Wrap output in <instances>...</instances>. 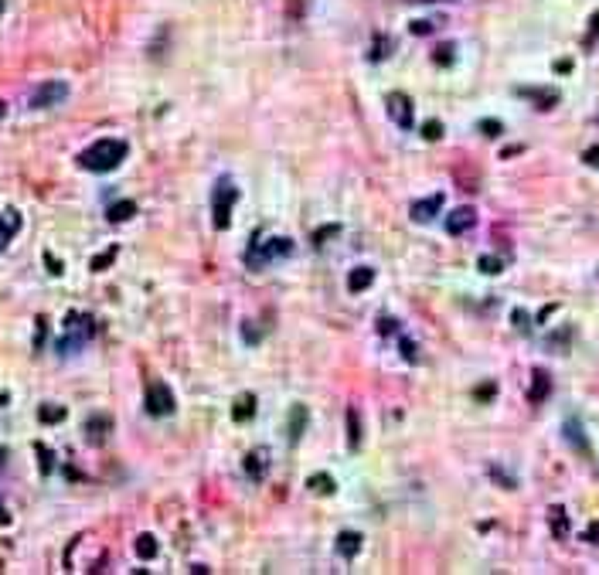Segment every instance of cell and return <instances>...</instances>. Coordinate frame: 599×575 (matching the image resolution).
Returning <instances> with one entry per match:
<instances>
[{
  "label": "cell",
  "instance_id": "7c38bea8",
  "mask_svg": "<svg viewBox=\"0 0 599 575\" xmlns=\"http://www.w3.org/2000/svg\"><path fill=\"white\" fill-rule=\"evenodd\" d=\"M17 228H21V215L17 211H3L0 215V252L10 245V238L17 235Z\"/></svg>",
  "mask_w": 599,
  "mask_h": 575
},
{
  "label": "cell",
  "instance_id": "d6986e66",
  "mask_svg": "<svg viewBox=\"0 0 599 575\" xmlns=\"http://www.w3.org/2000/svg\"><path fill=\"white\" fill-rule=\"evenodd\" d=\"M548 524H552V535L559 541L569 538V514H565V507H548Z\"/></svg>",
  "mask_w": 599,
  "mask_h": 575
},
{
  "label": "cell",
  "instance_id": "83f0119b",
  "mask_svg": "<svg viewBox=\"0 0 599 575\" xmlns=\"http://www.w3.org/2000/svg\"><path fill=\"white\" fill-rule=\"evenodd\" d=\"M38 415H41V422H62L65 419V408L62 405H41Z\"/></svg>",
  "mask_w": 599,
  "mask_h": 575
},
{
  "label": "cell",
  "instance_id": "44dd1931",
  "mask_svg": "<svg viewBox=\"0 0 599 575\" xmlns=\"http://www.w3.org/2000/svg\"><path fill=\"white\" fill-rule=\"evenodd\" d=\"M565 439H569V443H572V446H576L583 456H589V443H586V436H583V426H579L576 419H569V422H565Z\"/></svg>",
  "mask_w": 599,
  "mask_h": 575
},
{
  "label": "cell",
  "instance_id": "e0dca14e",
  "mask_svg": "<svg viewBox=\"0 0 599 575\" xmlns=\"http://www.w3.org/2000/svg\"><path fill=\"white\" fill-rule=\"evenodd\" d=\"M517 96L531 99L538 109H552V106L559 102V93H555V89H517Z\"/></svg>",
  "mask_w": 599,
  "mask_h": 575
},
{
  "label": "cell",
  "instance_id": "8d00e7d4",
  "mask_svg": "<svg viewBox=\"0 0 599 575\" xmlns=\"http://www.w3.org/2000/svg\"><path fill=\"white\" fill-rule=\"evenodd\" d=\"M327 235H337V228L330 225V228H323V232H317V235H313V245H320V242H323Z\"/></svg>",
  "mask_w": 599,
  "mask_h": 575
},
{
  "label": "cell",
  "instance_id": "9a60e30c",
  "mask_svg": "<svg viewBox=\"0 0 599 575\" xmlns=\"http://www.w3.org/2000/svg\"><path fill=\"white\" fill-rule=\"evenodd\" d=\"M303 429H306V408H303V405H293V408H290V422H286V439H290V443H300Z\"/></svg>",
  "mask_w": 599,
  "mask_h": 575
},
{
  "label": "cell",
  "instance_id": "ba28073f",
  "mask_svg": "<svg viewBox=\"0 0 599 575\" xmlns=\"http://www.w3.org/2000/svg\"><path fill=\"white\" fill-rule=\"evenodd\" d=\"M474 225H477V211H474L470 204L456 208V211L446 218V232H450V235H467Z\"/></svg>",
  "mask_w": 599,
  "mask_h": 575
},
{
  "label": "cell",
  "instance_id": "1f68e13d",
  "mask_svg": "<svg viewBox=\"0 0 599 575\" xmlns=\"http://www.w3.org/2000/svg\"><path fill=\"white\" fill-rule=\"evenodd\" d=\"M38 456H41V474H51V467H55V463H51V460H55V456H51V450L38 446Z\"/></svg>",
  "mask_w": 599,
  "mask_h": 575
},
{
  "label": "cell",
  "instance_id": "f35d334b",
  "mask_svg": "<svg viewBox=\"0 0 599 575\" xmlns=\"http://www.w3.org/2000/svg\"><path fill=\"white\" fill-rule=\"evenodd\" d=\"M586 541H599V524H593V528L586 531Z\"/></svg>",
  "mask_w": 599,
  "mask_h": 575
},
{
  "label": "cell",
  "instance_id": "4fadbf2b",
  "mask_svg": "<svg viewBox=\"0 0 599 575\" xmlns=\"http://www.w3.org/2000/svg\"><path fill=\"white\" fill-rule=\"evenodd\" d=\"M109 429H112L109 415H93V419L86 422V436H89V443H93V446L106 443V432H109Z\"/></svg>",
  "mask_w": 599,
  "mask_h": 575
},
{
  "label": "cell",
  "instance_id": "f1b7e54d",
  "mask_svg": "<svg viewBox=\"0 0 599 575\" xmlns=\"http://www.w3.org/2000/svg\"><path fill=\"white\" fill-rule=\"evenodd\" d=\"M583 45H586V48H596V45H599V10L589 17V31H586Z\"/></svg>",
  "mask_w": 599,
  "mask_h": 575
},
{
  "label": "cell",
  "instance_id": "5b68a950",
  "mask_svg": "<svg viewBox=\"0 0 599 575\" xmlns=\"http://www.w3.org/2000/svg\"><path fill=\"white\" fill-rule=\"evenodd\" d=\"M65 99H69V86L58 82V79H48V82H41V86L31 89L27 106H31V109H51V106H58V102H65Z\"/></svg>",
  "mask_w": 599,
  "mask_h": 575
},
{
  "label": "cell",
  "instance_id": "ab89813d",
  "mask_svg": "<svg viewBox=\"0 0 599 575\" xmlns=\"http://www.w3.org/2000/svg\"><path fill=\"white\" fill-rule=\"evenodd\" d=\"M3 116H7V102L0 99V123H3Z\"/></svg>",
  "mask_w": 599,
  "mask_h": 575
},
{
  "label": "cell",
  "instance_id": "d590c367",
  "mask_svg": "<svg viewBox=\"0 0 599 575\" xmlns=\"http://www.w3.org/2000/svg\"><path fill=\"white\" fill-rule=\"evenodd\" d=\"M583 160H586L589 167H599V147H589V150L583 154Z\"/></svg>",
  "mask_w": 599,
  "mask_h": 575
},
{
  "label": "cell",
  "instance_id": "2e32d148",
  "mask_svg": "<svg viewBox=\"0 0 599 575\" xmlns=\"http://www.w3.org/2000/svg\"><path fill=\"white\" fill-rule=\"evenodd\" d=\"M358 552H361V535H358V531H341V535H337V555L354 559Z\"/></svg>",
  "mask_w": 599,
  "mask_h": 575
},
{
  "label": "cell",
  "instance_id": "60d3db41",
  "mask_svg": "<svg viewBox=\"0 0 599 575\" xmlns=\"http://www.w3.org/2000/svg\"><path fill=\"white\" fill-rule=\"evenodd\" d=\"M3 7H7V0H0V17H3Z\"/></svg>",
  "mask_w": 599,
  "mask_h": 575
},
{
  "label": "cell",
  "instance_id": "9c48e42d",
  "mask_svg": "<svg viewBox=\"0 0 599 575\" xmlns=\"http://www.w3.org/2000/svg\"><path fill=\"white\" fill-rule=\"evenodd\" d=\"M242 467H245V477L252 480V483H259V480L266 477V470H269V453L266 450H252Z\"/></svg>",
  "mask_w": 599,
  "mask_h": 575
},
{
  "label": "cell",
  "instance_id": "ffe728a7",
  "mask_svg": "<svg viewBox=\"0 0 599 575\" xmlns=\"http://www.w3.org/2000/svg\"><path fill=\"white\" fill-rule=\"evenodd\" d=\"M133 215H136V204H133V201H112L109 211H106V218L116 221V225H119V221H130Z\"/></svg>",
  "mask_w": 599,
  "mask_h": 575
},
{
  "label": "cell",
  "instance_id": "4316f807",
  "mask_svg": "<svg viewBox=\"0 0 599 575\" xmlns=\"http://www.w3.org/2000/svg\"><path fill=\"white\" fill-rule=\"evenodd\" d=\"M116 256H119V249H116V245H109L102 256H96V259H93V273H102L106 266H112V259H116Z\"/></svg>",
  "mask_w": 599,
  "mask_h": 575
},
{
  "label": "cell",
  "instance_id": "603a6c76",
  "mask_svg": "<svg viewBox=\"0 0 599 575\" xmlns=\"http://www.w3.org/2000/svg\"><path fill=\"white\" fill-rule=\"evenodd\" d=\"M133 548H136V559H140V562H150V559H157V538H154V535H140Z\"/></svg>",
  "mask_w": 599,
  "mask_h": 575
},
{
  "label": "cell",
  "instance_id": "d6a6232c",
  "mask_svg": "<svg viewBox=\"0 0 599 575\" xmlns=\"http://www.w3.org/2000/svg\"><path fill=\"white\" fill-rule=\"evenodd\" d=\"M480 130H484L487 136H500V133H504V126H500L498 119H484V123H480Z\"/></svg>",
  "mask_w": 599,
  "mask_h": 575
},
{
  "label": "cell",
  "instance_id": "7402d4cb",
  "mask_svg": "<svg viewBox=\"0 0 599 575\" xmlns=\"http://www.w3.org/2000/svg\"><path fill=\"white\" fill-rule=\"evenodd\" d=\"M347 443H351V450L361 446V415H358L354 405L347 408Z\"/></svg>",
  "mask_w": 599,
  "mask_h": 575
},
{
  "label": "cell",
  "instance_id": "30bf717a",
  "mask_svg": "<svg viewBox=\"0 0 599 575\" xmlns=\"http://www.w3.org/2000/svg\"><path fill=\"white\" fill-rule=\"evenodd\" d=\"M439 208H443V194H432L429 201H415L412 204V221H432Z\"/></svg>",
  "mask_w": 599,
  "mask_h": 575
},
{
  "label": "cell",
  "instance_id": "277c9868",
  "mask_svg": "<svg viewBox=\"0 0 599 575\" xmlns=\"http://www.w3.org/2000/svg\"><path fill=\"white\" fill-rule=\"evenodd\" d=\"M286 256H293V242H290V238H269V242H256V245L245 252V262H249L252 269H262V266H269L273 259H286Z\"/></svg>",
  "mask_w": 599,
  "mask_h": 575
},
{
  "label": "cell",
  "instance_id": "f546056e",
  "mask_svg": "<svg viewBox=\"0 0 599 575\" xmlns=\"http://www.w3.org/2000/svg\"><path fill=\"white\" fill-rule=\"evenodd\" d=\"M432 58H436V65H450L453 62V45H439Z\"/></svg>",
  "mask_w": 599,
  "mask_h": 575
},
{
  "label": "cell",
  "instance_id": "484cf974",
  "mask_svg": "<svg viewBox=\"0 0 599 575\" xmlns=\"http://www.w3.org/2000/svg\"><path fill=\"white\" fill-rule=\"evenodd\" d=\"M477 269L487 273V276H498L500 269H504V259H500V256H480V259H477Z\"/></svg>",
  "mask_w": 599,
  "mask_h": 575
},
{
  "label": "cell",
  "instance_id": "4dcf8cb0",
  "mask_svg": "<svg viewBox=\"0 0 599 575\" xmlns=\"http://www.w3.org/2000/svg\"><path fill=\"white\" fill-rule=\"evenodd\" d=\"M422 136H426V140H439V136H443V126L432 119V123H426V126H422Z\"/></svg>",
  "mask_w": 599,
  "mask_h": 575
},
{
  "label": "cell",
  "instance_id": "7a4b0ae2",
  "mask_svg": "<svg viewBox=\"0 0 599 575\" xmlns=\"http://www.w3.org/2000/svg\"><path fill=\"white\" fill-rule=\"evenodd\" d=\"M239 201V188L232 184V178H218L215 191H211V215H215V228L225 232L232 225V208Z\"/></svg>",
  "mask_w": 599,
  "mask_h": 575
},
{
  "label": "cell",
  "instance_id": "d4e9b609",
  "mask_svg": "<svg viewBox=\"0 0 599 575\" xmlns=\"http://www.w3.org/2000/svg\"><path fill=\"white\" fill-rule=\"evenodd\" d=\"M389 48H392V38L378 34V38H375V45L368 48V62H382V58H389Z\"/></svg>",
  "mask_w": 599,
  "mask_h": 575
},
{
  "label": "cell",
  "instance_id": "ac0fdd59",
  "mask_svg": "<svg viewBox=\"0 0 599 575\" xmlns=\"http://www.w3.org/2000/svg\"><path fill=\"white\" fill-rule=\"evenodd\" d=\"M252 415H256V395L245 391V395L232 405V419H235V422H249Z\"/></svg>",
  "mask_w": 599,
  "mask_h": 575
},
{
  "label": "cell",
  "instance_id": "cb8c5ba5",
  "mask_svg": "<svg viewBox=\"0 0 599 575\" xmlns=\"http://www.w3.org/2000/svg\"><path fill=\"white\" fill-rule=\"evenodd\" d=\"M306 487H310L313 493H320V497H330L337 483H334V477H327V474H313V477L306 480Z\"/></svg>",
  "mask_w": 599,
  "mask_h": 575
},
{
  "label": "cell",
  "instance_id": "3957f363",
  "mask_svg": "<svg viewBox=\"0 0 599 575\" xmlns=\"http://www.w3.org/2000/svg\"><path fill=\"white\" fill-rule=\"evenodd\" d=\"M93 334H96L93 317H86V313H69V320H65V337L58 341V351H62V354H72V351H79Z\"/></svg>",
  "mask_w": 599,
  "mask_h": 575
},
{
  "label": "cell",
  "instance_id": "5bb4252c",
  "mask_svg": "<svg viewBox=\"0 0 599 575\" xmlns=\"http://www.w3.org/2000/svg\"><path fill=\"white\" fill-rule=\"evenodd\" d=\"M371 283H375V269H371V266H358V269H351V276H347V289H351V293H365Z\"/></svg>",
  "mask_w": 599,
  "mask_h": 575
},
{
  "label": "cell",
  "instance_id": "6da1fadb",
  "mask_svg": "<svg viewBox=\"0 0 599 575\" xmlns=\"http://www.w3.org/2000/svg\"><path fill=\"white\" fill-rule=\"evenodd\" d=\"M126 154H130L126 140L102 136V140H96L93 147H86V150L79 154V167H82V171H93V174H109V171H116V167L126 160Z\"/></svg>",
  "mask_w": 599,
  "mask_h": 575
},
{
  "label": "cell",
  "instance_id": "e575fe53",
  "mask_svg": "<svg viewBox=\"0 0 599 575\" xmlns=\"http://www.w3.org/2000/svg\"><path fill=\"white\" fill-rule=\"evenodd\" d=\"M242 334H245V341H249V344H259V334H256L252 320H245V323H242Z\"/></svg>",
  "mask_w": 599,
  "mask_h": 575
},
{
  "label": "cell",
  "instance_id": "8992f818",
  "mask_svg": "<svg viewBox=\"0 0 599 575\" xmlns=\"http://www.w3.org/2000/svg\"><path fill=\"white\" fill-rule=\"evenodd\" d=\"M178 408V398H174V391L167 388V382H150L147 384V412L150 415H171Z\"/></svg>",
  "mask_w": 599,
  "mask_h": 575
},
{
  "label": "cell",
  "instance_id": "74e56055",
  "mask_svg": "<svg viewBox=\"0 0 599 575\" xmlns=\"http://www.w3.org/2000/svg\"><path fill=\"white\" fill-rule=\"evenodd\" d=\"M45 259H48V266H51V276H62V262H55L51 256H45Z\"/></svg>",
  "mask_w": 599,
  "mask_h": 575
},
{
  "label": "cell",
  "instance_id": "52a82bcc",
  "mask_svg": "<svg viewBox=\"0 0 599 575\" xmlns=\"http://www.w3.org/2000/svg\"><path fill=\"white\" fill-rule=\"evenodd\" d=\"M385 106H389V116L399 123L402 130H412V99L405 93H389Z\"/></svg>",
  "mask_w": 599,
  "mask_h": 575
},
{
  "label": "cell",
  "instance_id": "8fae6325",
  "mask_svg": "<svg viewBox=\"0 0 599 575\" xmlns=\"http://www.w3.org/2000/svg\"><path fill=\"white\" fill-rule=\"evenodd\" d=\"M531 378H535V382H531V391H528V402H531V405H541V402L548 398V391H552V378H548V371H541V368H538Z\"/></svg>",
  "mask_w": 599,
  "mask_h": 575
},
{
  "label": "cell",
  "instance_id": "836d02e7",
  "mask_svg": "<svg viewBox=\"0 0 599 575\" xmlns=\"http://www.w3.org/2000/svg\"><path fill=\"white\" fill-rule=\"evenodd\" d=\"M436 24L432 21H412V34H429Z\"/></svg>",
  "mask_w": 599,
  "mask_h": 575
}]
</instances>
